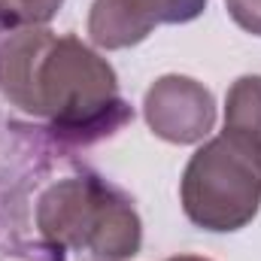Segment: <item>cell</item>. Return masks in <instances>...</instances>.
Masks as SVG:
<instances>
[{"mask_svg": "<svg viewBox=\"0 0 261 261\" xmlns=\"http://www.w3.org/2000/svg\"><path fill=\"white\" fill-rule=\"evenodd\" d=\"M146 122L155 137L167 143H200L216 125L213 94L189 76H161L143 100Z\"/></svg>", "mask_w": 261, "mask_h": 261, "instance_id": "obj_4", "label": "cell"}, {"mask_svg": "<svg viewBox=\"0 0 261 261\" xmlns=\"http://www.w3.org/2000/svg\"><path fill=\"white\" fill-rule=\"evenodd\" d=\"M37 228L52 246L85 261H125L143 240L130 200L94 176L55 182L40 197Z\"/></svg>", "mask_w": 261, "mask_h": 261, "instance_id": "obj_2", "label": "cell"}, {"mask_svg": "<svg viewBox=\"0 0 261 261\" xmlns=\"http://www.w3.org/2000/svg\"><path fill=\"white\" fill-rule=\"evenodd\" d=\"M182 210L203 231H240L261 206V143L222 130L192 155L182 173Z\"/></svg>", "mask_w": 261, "mask_h": 261, "instance_id": "obj_3", "label": "cell"}, {"mask_svg": "<svg viewBox=\"0 0 261 261\" xmlns=\"http://www.w3.org/2000/svg\"><path fill=\"white\" fill-rule=\"evenodd\" d=\"M146 6L155 12L158 24H182L206 9V0H146Z\"/></svg>", "mask_w": 261, "mask_h": 261, "instance_id": "obj_8", "label": "cell"}, {"mask_svg": "<svg viewBox=\"0 0 261 261\" xmlns=\"http://www.w3.org/2000/svg\"><path fill=\"white\" fill-rule=\"evenodd\" d=\"M225 128L261 143V76H240L225 100Z\"/></svg>", "mask_w": 261, "mask_h": 261, "instance_id": "obj_6", "label": "cell"}, {"mask_svg": "<svg viewBox=\"0 0 261 261\" xmlns=\"http://www.w3.org/2000/svg\"><path fill=\"white\" fill-rule=\"evenodd\" d=\"M0 91L12 107L49 119L55 134L73 140L103 137L130 119L116 70L82 40L46 28H18L0 43Z\"/></svg>", "mask_w": 261, "mask_h": 261, "instance_id": "obj_1", "label": "cell"}, {"mask_svg": "<svg viewBox=\"0 0 261 261\" xmlns=\"http://www.w3.org/2000/svg\"><path fill=\"white\" fill-rule=\"evenodd\" d=\"M225 6L243 31L261 37V0H225Z\"/></svg>", "mask_w": 261, "mask_h": 261, "instance_id": "obj_9", "label": "cell"}, {"mask_svg": "<svg viewBox=\"0 0 261 261\" xmlns=\"http://www.w3.org/2000/svg\"><path fill=\"white\" fill-rule=\"evenodd\" d=\"M158 24L146 0H94L88 15V37L100 49H128Z\"/></svg>", "mask_w": 261, "mask_h": 261, "instance_id": "obj_5", "label": "cell"}, {"mask_svg": "<svg viewBox=\"0 0 261 261\" xmlns=\"http://www.w3.org/2000/svg\"><path fill=\"white\" fill-rule=\"evenodd\" d=\"M64 0H0V21L6 28H37L46 24Z\"/></svg>", "mask_w": 261, "mask_h": 261, "instance_id": "obj_7", "label": "cell"}, {"mask_svg": "<svg viewBox=\"0 0 261 261\" xmlns=\"http://www.w3.org/2000/svg\"><path fill=\"white\" fill-rule=\"evenodd\" d=\"M167 261H210V258H200V255H176V258H167Z\"/></svg>", "mask_w": 261, "mask_h": 261, "instance_id": "obj_10", "label": "cell"}]
</instances>
